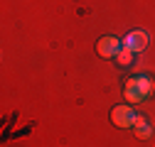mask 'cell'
<instances>
[{"instance_id":"obj_4","label":"cell","mask_w":155,"mask_h":147,"mask_svg":"<svg viewBox=\"0 0 155 147\" xmlns=\"http://www.w3.org/2000/svg\"><path fill=\"white\" fill-rule=\"evenodd\" d=\"M123 44H126V49H130V52L145 49V44H148V32H145V30H133V32H128L126 39H123Z\"/></svg>"},{"instance_id":"obj_5","label":"cell","mask_w":155,"mask_h":147,"mask_svg":"<svg viewBox=\"0 0 155 147\" xmlns=\"http://www.w3.org/2000/svg\"><path fill=\"white\" fill-rule=\"evenodd\" d=\"M133 133H135V137H140V140H148V137H153V127L145 123V118H143V115H135V123H133Z\"/></svg>"},{"instance_id":"obj_6","label":"cell","mask_w":155,"mask_h":147,"mask_svg":"<svg viewBox=\"0 0 155 147\" xmlns=\"http://www.w3.org/2000/svg\"><path fill=\"white\" fill-rule=\"evenodd\" d=\"M116 59H118V64H121V66H128V64H130V59H133V52H130V49H121Z\"/></svg>"},{"instance_id":"obj_3","label":"cell","mask_w":155,"mask_h":147,"mask_svg":"<svg viewBox=\"0 0 155 147\" xmlns=\"http://www.w3.org/2000/svg\"><path fill=\"white\" fill-rule=\"evenodd\" d=\"M96 52H99V57L104 59H116L118 57V52H121V42L116 39V37H101L99 44H96Z\"/></svg>"},{"instance_id":"obj_1","label":"cell","mask_w":155,"mask_h":147,"mask_svg":"<svg viewBox=\"0 0 155 147\" xmlns=\"http://www.w3.org/2000/svg\"><path fill=\"white\" fill-rule=\"evenodd\" d=\"M153 91H155V83H153L148 76H133V79L126 81L123 93H126V98H128L130 103H140V101H145V98L153 93Z\"/></svg>"},{"instance_id":"obj_2","label":"cell","mask_w":155,"mask_h":147,"mask_svg":"<svg viewBox=\"0 0 155 147\" xmlns=\"http://www.w3.org/2000/svg\"><path fill=\"white\" fill-rule=\"evenodd\" d=\"M111 123L116 127H130L135 123V110L130 105H116L111 110Z\"/></svg>"}]
</instances>
